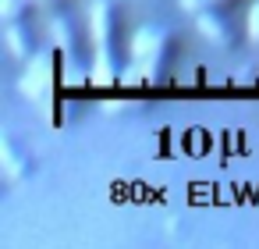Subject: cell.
Returning <instances> with one entry per match:
<instances>
[{"mask_svg":"<svg viewBox=\"0 0 259 249\" xmlns=\"http://www.w3.org/2000/svg\"><path fill=\"white\" fill-rule=\"evenodd\" d=\"M93 43H96V57H110V50H114V8H110V0H96L93 4Z\"/></svg>","mask_w":259,"mask_h":249,"instance_id":"7a4b0ae2","label":"cell"},{"mask_svg":"<svg viewBox=\"0 0 259 249\" xmlns=\"http://www.w3.org/2000/svg\"><path fill=\"white\" fill-rule=\"evenodd\" d=\"M132 61H135V68L128 72L132 82H142V79L156 82L160 72H163V64H167V32H160V29L135 32V40H132Z\"/></svg>","mask_w":259,"mask_h":249,"instance_id":"6da1fadb","label":"cell"},{"mask_svg":"<svg viewBox=\"0 0 259 249\" xmlns=\"http://www.w3.org/2000/svg\"><path fill=\"white\" fill-rule=\"evenodd\" d=\"M245 32H248V40L259 47V0L248 8V18H245Z\"/></svg>","mask_w":259,"mask_h":249,"instance_id":"277c9868","label":"cell"},{"mask_svg":"<svg viewBox=\"0 0 259 249\" xmlns=\"http://www.w3.org/2000/svg\"><path fill=\"white\" fill-rule=\"evenodd\" d=\"M220 4H231V0H202V8H220Z\"/></svg>","mask_w":259,"mask_h":249,"instance_id":"5b68a950","label":"cell"},{"mask_svg":"<svg viewBox=\"0 0 259 249\" xmlns=\"http://www.w3.org/2000/svg\"><path fill=\"white\" fill-rule=\"evenodd\" d=\"M199 29L213 40V43H231V29H224L217 11H199Z\"/></svg>","mask_w":259,"mask_h":249,"instance_id":"3957f363","label":"cell"}]
</instances>
